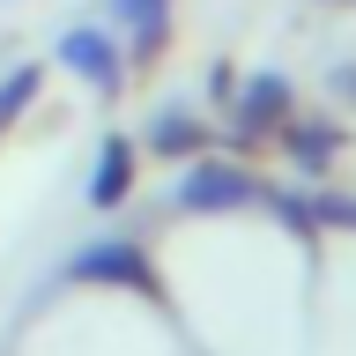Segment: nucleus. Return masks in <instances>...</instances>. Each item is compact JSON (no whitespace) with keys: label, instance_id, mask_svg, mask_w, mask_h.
I'll return each instance as SVG.
<instances>
[{"label":"nucleus","instance_id":"1","mask_svg":"<svg viewBox=\"0 0 356 356\" xmlns=\"http://www.w3.org/2000/svg\"><path fill=\"white\" fill-rule=\"evenodd\" d=\"M60 60L82 67L89 82H111V44L97 38V30H74V38H60Z\"/></svg>","mask_w":356,"mask_h":356},{"label":"nucleus","instance_id":"2","mask_svg":"<svg viewBox=\"0 0 356 356\" xmlns=\"http://www.w3.org/2000/svg\"><path fill=\"white\" fill-rule=\"evenodd\" d=\"M119 22H127L134 38H156L163 30V0H119Z\"/></svg>","mask_w":356,"mask_h":356},{"label":"nucleus","instance_id":"3","mask_svg":"<svg viewBox=\"0 0 356 356\" xmlns=\"http://www.w3.org/2000/svg\"><path fill=\"white\" fill-rule=\"evenodd\" d=\"M119 178H127V149L111 141V149H104V171H97V200H119Z\"/></svg>","mask_w":356,"mask_h":356}]
</instances>
